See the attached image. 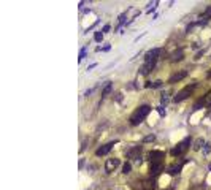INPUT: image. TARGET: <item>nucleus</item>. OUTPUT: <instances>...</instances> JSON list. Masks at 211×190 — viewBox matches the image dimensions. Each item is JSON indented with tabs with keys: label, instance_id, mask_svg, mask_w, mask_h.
Returning a JSON list of instances; mask_svg holds the SVG:
<instances>
[{
	"label": "nucleus",
	"instance_id": "412c9836",
	"mask_svg": "<svg viewBox=\"0 0 211 190\" xmlns=\"http://www.w3.org/2000/svg\"><path fill=\"white\" fill-rule=\"evenodd\" d=\"M209 149H211V144H209V142H205V146H203V152H205V154H209Z\"/></svg>",
	"mask_w": 211,
	"mask_h": 190
},
{
	"label": "nucleus",
	"instance_id": "4be33fe9",
	"mask_svg": "<svg viewBox=\"0 0 211 190\" xmlns=\"http://www.w3.org/2000/svg\"><path fill=\"white\" fill-rule=\"evenodd\" d=\"M155 139V136L154 135H149V136H146L144 139H143V142H149V141H154Z\"/></svg>",
	"mask_w": 211,
	"mask_h": 190
},
{
	"label": "nucleus",
	"instance_id": "20e7f679",
	"mask_svg": "<svg viewBox=\"0 0 211 190\" xmlns=\"http://www.w3.org/2000/svg\"><path fill=\"white\" fill-rule=\"evenodd\" d=\"M189 147H190V138L187 136V138H184L182 141H179L178 144L170 150V154H171L173 157H181V155H184V154H186Z\"/></svg>",
	"mask_w": 211,
	"mask_h": 190
},
{
	"label": "nucleus",
	"instance_id": "f03ea898",
	"mask_svg": "<svg viewBox=\"0 0 211 190\" xmlns=\"http://www.w3.org/2000/svg\"><path fill=\"white\" fill-rule=\"evenodd\" d=\"M163 158L165 154L162 150H152L149 154V160H151V176L155 177L163 168Z\"/></svg>",
	"mask_w": 211,
	"mask_h": 190
},
{
	"label": "nucleus",
	"instance_id": "9b49d317",
	"mask_svg": "<svg viewBox=\"0 0 211 190\" xmlns=\"http://www.w3.org/2000/svg\"><path fill=\"white\" fill-rule=\"evenodd\" d=\"M184 163H186V160H181L179 163L176 162V163H173V165H170L168 166V174H171V176H175V174H178L179 171L182 169V166H184Z\"/></svg>",
	"mask_w": 211,
	"mask_h": 190
},
{
	"label": "nucleus",
	"instance_id": "b1692460",
	"mask_svg": "<svg viewBox=\"0 0 211 190\" xmlns=\"http://www.w3.org/2000/svg\"><path fill=\"white\" fill-rule=\"evenodd\" d=\"M116 100H117V101H121V100H122V97H121V92H117V93H116Z\"/></svg>",
	"mask_w": 211,
	"mask_h": 190
},
{
	"label": "nucleus",
	"instance_id": "7ed1b4c3",
	"mask_svg": "<svg viewBox=\"0 0 211 190\" xmlns=\"http://www.w3.org/2000/svg\"><path fill=\"white\" fill-rule=\"evenodd\" d=\"M151 112V106L149 104H141V106H138L133 112H132V116H130V124L132 125H138V124H141L146 116Z\"/></svg>",
	"mask_w": 211,
	"mask_h": 190
},
{
	"label": "nucleus",
	"instance_id": "ddd939ff",
	"mask_svg": "<svg viewBox=\"0 0 211 190\" xmlns=\"http://www.w3.org/2000/svg\"><path fill=\"white\" fill-rule=\"evenodd\" d=\"M182 57H184V51L182 49H175L171 52V55H170V60L171 62H178V60H181Z\"/></svg>",
	"mask_w": 211,
	"mask_h": 190
},
{
	"label": "nucleus",
	"instance_id": "5701e85b",
	"mask_svg": "<svg viewBox=\"0 0 211 190\" xmlns=\"http://www.w3.org/2000/svg\"><path fill=\"white\" fill-rule=\"evenodd\" d=\"M159 114H160V116H165V109H163V106H159Z\"/></svg>",
	"mask_w": 211,
	"mask_h": 190
},
{
	"label": "nucleus",
	"instance_id": "f3484780",
	"mask_svg": "<svg viewBox=\"0 0 211 190\" xmlns=\"http://www.w3.org/2000/svg\"><path fill=\"white\" fill-rule=\"evenodd\" d=\"M189 190H208V187L205 184H195V185H192Z\"/></svg>",
	"mask_w": 211,
	"mask_h": 190
},
{
	"label": "nucleus",
	"instance_id": "4468645a",
	"mask_svg": "<svg viewBox=\"0 0 211 190\" xmlns=\"http://www.w3.org/2000/svg\"><path fill=\"white\" fill-rule=\"evenodd\" d=\"M111 89H113V84H111V82H106V86H105L103 90H102V98H103V97H106V95H109Z\"/></svg>",
	"mask_w": 211,
	"mask_h": 190
},
{
	"label": "nucleus",
	"instance_id": "1a4fd4ad",
	"mask_svg": "<svg viewBox=\"0 0 211 190\" xmlns=\"http://www.w3.org/2000/svg\"><path fill=\"white\" fill-rule=\"evenodd\" d=\"M211 108V90L205 95L203 98H201L200 101H197L195 103V106H194V111H197V109H200V108Z\"/></svg>",
	"mask_w": 211,
	"mask_h": 190
},
{
	"label": "nucleus",
	"instance_id": "6ab92c4d",
	"mask_svg": "<svg viewBox=\"0 0 211 190\" xmlns=\"http://www.w3.org/2000/svg\"><path fill=\"white\" fill-rule=\"evenodd\" d=\"M130 169H132V165H130V163H125V165L122 166V173H124V174H129Z\"/></svg>",
	"mask_w": 211,
	"mask_h": 190
},
{
	"label": "nucleus",
	"instance_id": "cd10ccee",
	"mask_svg": "<svg viewBox=\"0 0 211 190\" xmlns=\"http://www.w3.org/2000/svg\"><path fill=\"white\" fill-rule=\"evenodd\" d=\"M168 190H170V188H168Z\"/></svg>",
	"mask_w": 211,
	"mask_h": 190
},
{
	"label": "nucleus",
	"instance_id": "0eeeda50",
	"mask_svg": "<svg viewBox=\"0 0 211 190\" xmlns=\"http://www.w3.org/2000/svg\"><path fill=\"white\" fill-rule=\"evenodd\" d=\"M192 92H194V86H187V87H184V89H181L175 97H173V101H182V100H186V98H189L190 95H192Z\"/></svg>",
	"mask_w": 211,
	"mask_h": 190
},
{
	"label": "nucleus",
	"instance_id": "393cba45",
	"mask_svg": "<svg viewBox=\"0 0 211 190\" xmlns=\"http://www.w3.org/2000/svg\"><path fill=\"white\" fill-rule=\"evenodd\" d=\"M108 30H109V25H105V27H103V33H106Z\"/></svg>",
	"mask_w": 211,
	"mask_h": 190
},
{
	"label": "nucleus",
	"instance_id": "9d476101",
	"mask_svg": "<svg viewBox=\"0 0 211 190\" xmlns=\"http://www.w3.org/2000/svg\"><path fill=\"white\" fill-rule=\"evenodd\" d=\"M113 146H114V141H111V142H106V144H103L102 147H98L97 150H95V155L97 157H102V155H106L109 150L113 149Z\"/></svg>",
	"mask_w": 211,
	"mask_h": 190
},
{
	"label": "nucleus",
	"instance_id": "2eb2a0df",
	"mask_svg": "<svg viewBox=\"0 0 211 190\" xmlns=\"http://www.w3.org/2000/svg\"><path fill=\"white\" fill-rule=\"evenodd\" d=\"M201 146H203V139L198 138V139L194 141V144H192V149H194V150H198V149H201Z\"/></svg>",
	"mask_w": 211,
	"mask_h": 190
},
{
	"label": "nucleus",
	"instance_id": "a878e982",
	"mask_svg": "<svg viewBox=\"0 0 211 190\" xmlns=\"http://www.w3.org/2000/svg\"><path fill=\"white\" fill-rule=\"evenodd\" d=\"M208 78H211V70L208 71Z\"/></svg>",
	"mask_w": 211,
	"mask_h": 190
},
{
	"label": "nucleus",
	"instance_id": "39448f33",
	"mask_svg": "<svg viewBox=\"0 0 211 190\" xmlns=\"http://www.w3.org/2000/svg\"><path fill=\"white\" fill-rule=\"evenodd\" d=\"M155 187H157V182H155V177H144L141 180H138V182L133 184V188L135 190H155Z\"/></svg>",
	"mask_w": 211,
	"mask_h": 190
},
{
	"label": "nucleus",
	"instance_id": "423d86ee",
	"mask_svg": "<svg viewBox=\"0 0 211 190\" xmlns=\"http://www.w3.org/2000/svg\"><path fill=\"white\" fill-rule=\"evenodd\" d=\"M125 154H127V158L129 160H133V162H136V163H141V146L140 144L127 149Z\"/></svg>",
	"mask_w": 211,
	"mask_h": 190
},
{
	"label": "nucleus",
	"instance_id": "dca6fc26",
	"mask_svg": "<svg viewBox=\"0 0 211 190\" xmlns=\"http://www.w3.org/2000/svg\"><path fill=\"white\" fill-rule=\"evenodd\" d=\"M162 84H163V81L157 79V81H154V82H148V84H146V87H160Z\"/></svg>",
	"mask_w": 211,
	"mask_h": 190
},
{
	"label": "nucleus",
	"instance_id": "f257e3e1",
	"mask_svg": "<svg viewBox=\"0 0 211 190\" xmlns=\"http://www.w3.org/2000/svg\"><path fill=\"white\" fill-rule=\"evenodd\" d=\"M159 54H160V49L159 48H154V49L148 51L144 55V62H143V66H141V74H148L154 66H155V62L159 59Z\"/></svg>",
	"mask_w": 211,
	"mask_h": 190
},
{
	"label": "nucleus",
	"instance_id": "bb28decb",
	"mask_svg": "<svg viewBox=\"0 0 211 190\" xmlns=\"http://www.w3.org/2000/svg\"><path fill=\"white\" fill-rule=\"evenodd\" d=\"M209 169H211V165H209Z\"/></svg>",
	"mask_w": 211,
	"mask_h": 190
},
{
	"label": "nucleus",
	"instance_id": "aec40b11",
	"mask_svg": "<svg viewBox=\"0 0 211 190\" xmlns=\"http://www.w3.org/2000/svg\"><path fill=\"white\" fill-rule=\"evenodd\" d=\"M84 57H86V48H82V49L79 51V57H78V60L81 62L82 59H84Z\"/></svg>",
	"mask_w": 211,
	"mask_h": 190
},
{
	"label": "nucleus",
	"instance_id": "6e6552de",
	"mask_svg": "<svg viewBox=\"0 0 211 190\" xmlns=\"http://www.w3.org/2000/svg\"><path fill=\"white\" fill-rule=\"evenodd\" d=\"M119 165H121V160H119V158H116V157H114V158H108V160L105 162V171H106L108 174H111Z\"/></svg>",
	"mask_w": 211,
	"mask_h": 190
},
{
	"label": "nucleus",
	"instance_id": "f8f14e48",
	"mask_svg": "<svg viewBox=\"0 0 211 190\" xmlns=\"http://www.w3.org/2000/svg\"><path fill=\"white\" fill-rule=\"evenodd\" d=\"M187 76V71L186 70H181V71H176L175 74H171L170 76V79H168V82L170 84H175V82H179L181 79H184Z\"/></svg>",
	"mask_w": 211,
	"mask_h": 190
},
{
	"label": "nucleus",
	"instance_id": "a211bd4d",
	"mask_svg": "<svg viewBox=\"0 0 211 190\" xmlns=\"http://www.w3.org/2000/svg\"><path fill=\"white\" fill-rule=\"evenodd\" d=\"M103 32H95V35H94V40L97 41V43H100V41H102L103 40Z\"/></svg>",
	"mask_w": 211,
	"mask_h": 190
}]
</instances>
